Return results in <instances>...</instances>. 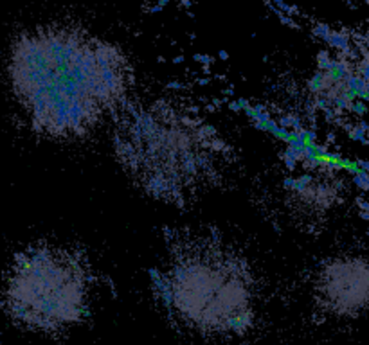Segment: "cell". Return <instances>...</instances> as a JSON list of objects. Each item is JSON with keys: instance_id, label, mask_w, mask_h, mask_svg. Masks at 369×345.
Returning <instances> with one entry per match:
<instances>
[{"instance_id": "obj_1", "label": "cell", "mask_w": 369, "mask_h": 345, "mask_svg": "<svg viewBox=\"0 0 369 345\" xmlns=\"http://www.w3.org/2000/svg\"><path fill=\"white\" fill-rule=\"evenodd\" d=\"M8 76L31 128L63 142L85 139L121 114L133 84L132 63L121 47L61 24L20 33Z\"/></svg>"}, {"instance_id": "obj_2", "label": "cell", "mask_w": 369, "mask_h": 345, "mask_svg": "<svg viewBox=\"0 0 369 345\" xmlns=\"http://www.w3.org/2000/svg\"><path fill=\"white\" fill-rule=\"evenodd\" d=\"M112 140L133 185L177 207L221 185L234 164L233 147L214 126L164 99L126 104Z\"/></svg>"}, {"instance_id": "obj_3", "label": "cell", "mask_w": 369, "mask_h": 345, "mask_svg": "<svg viewBox=\"0 0 369 345\" xmlns=\"http://www.w3.org/2000/svg\"><path fill=\"white\" fill-rule=\"evenodd\" d=\"M155 288L170 315L200 334L236 336L254 324V272L236 248L213 238L178 245Z\"/></svg>"}, {"instance_id": "obj_4", "label": "cell", "mask_w": 369, "mask_h": 345, "mask_svg": "<svg viewBox=\"0 0 369 345\" xmlns=\"http://www.w3.org/2000/svg\"><path fill=\"white\" fill-rule=\"evenodd\" d=\"M92 273L79 252L58 245H36L18 253L6 281L4 304L20 326L58 333L89 313Z\"/></svg>"}, {"instance_id": "obj_5", "label": "cell", "mask_w": 369, "mask_h": 345, "mask_svg": "<svg viewBox=\"0 0 369 345\" xmlns=\"http://www.w3.org/2000/svg\"><path fill=\"white\" fill-rule=\"evenodd\" d=\"M314 293L319 306L339 316L357 315L369 304V268L353 257L326 263L315 277Z\"/></svg>"}]
</instances>
